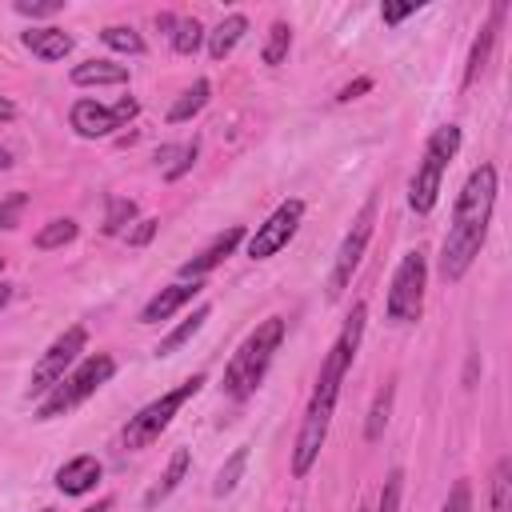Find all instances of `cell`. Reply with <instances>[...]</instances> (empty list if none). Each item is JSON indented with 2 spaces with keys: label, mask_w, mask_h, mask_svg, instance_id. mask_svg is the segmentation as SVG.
Here are the masks:
<instances>
[{
  "label": "cell",
  "mask_w": 512,
  "mask_h": 512,
  "mask_svg": "<svg viewBox=\"0 0 512 512\" xmlns=\"http://www.w3.org/2000/svg\"><path fill=\"white\" fill-rule=\"evenodd\" d=\"M244 240V228L240 224H232V228H224L220 236H212V244L204 248V252H196L192 260H184L180 264V280H200V276H208L216 264H224L232 252H236V244Z\"/></svg>",
  "instance_id": "obj_11"
},
{
  "label": "cell",
  "mask_w": 512,
  "mask_h": 512,
  "mask_svg": "<svg viewBox=\"0 0 512 512\" xmlns=\"http://www.w3.org/2000/svg\"><path fill=\"white\" fill-rule=\"evenodd\" d=\"M128 224H136V200H128V196H108L104 232H108V236H116V232H124Z\"/></svg>",
  "instance_id": "obj_29"
},
{
  "label": "cell",
  "mask_w": 512,
  "mask_h": 512,
  "mask_svg": "<svg viewBox=\"0 0 512 512\" xmlns=\"http://www.w3.org/2000/svg\"><path fill=\"white\" fill-rule=\"evenodd\" d=\"M20 40H24V48H28L32 56H40V60H64V56L72 52V36H68L64 28H56V24L28 28Z\"/></svg>",
  "instance_id": "obj_16"
},
{
  "label": "cell",
  "mask_w": 512,
  "mask_h": 512,
  "mask_svg": "<svg viewBox=\"0 0 512 512\" xmlns=\"http://www.w3.org/2000/svg\"><path fill=\"white\" fill-rule=\"evenodd\" d=\"M128 80V64H112V60H84L72 68V84L76 88H92V84H124Z\"/></svg>",
  "instance_id": "obj_19"
},
{
  "label": "cell",
  "mask_w": 512,
  "mask_h": 512,
  "mask_svg": "<svg viewBox=\"0 0 512 512\" xmlns=\"http://www.w3.org/2000/svg\"><path fill=\"white\" fill-rule=\"evenodd\" d=\"M4 168H12V152L0 144V172H4Z\"/></svg>",
  "instance_id": "obj_40"
},
{
  "label": "cell",
  "mask_w": 512,
  "mask_h": 512,
  "mask_svg": "<svg viewBox=\"0 0 512 512\" xmlns=\"http://www.w3.org/2000/svg\"><path fill=\"white\" fill-rule=\"evenodd\" d=\"M208 92H212V84H208V80H196V84H192V88H188V92H184V96H180V100L168 108V120H172V124L192 120V116H196V112L208 104Z\"/></svg>",
  "instance_id": "obj_22"
},
{
  "label": "cell",
  "mask_w": 512,
  "mask_h": 512,
  "mask_svg": "<svg viewBox=\"0 0 512 512\" xmlns=\"http://www.w3.org/2000/svg\"><path fill=\"white\" fill-rule=\"evenodd\" d=\"M492 204H496V168L480 164L464 180L456 208H452V224H448V236L440 248V276L444 280H460L472 268V260L480 256L484 236H488V220H492Z\"/></svg>",
  "instance_id": "obj_1"
},
{
  "label": "cell",
  "mask_w": 512,
  "mask_h": 512,
  "mask_svg": "<svg viewBox=\"0 0 512 512\" xmlns=\"http://www.w3.org/2000/svg\"><path fill=\"white\" fill-rule=\"evenodd\" d=\"M412 12H416V4H384V8H380L384 24H400V20H408Z\"/></svg>",
  "instance_id": "obj_36"
},
{
  "label": "cell",
  "mask_w": 512,
  "mask_h": 512,
  "mask_svg": "<svg viewBox=\"0 0 512 512\" xmlns=\"http://www.w3.org/2000/svg\"><path fill=\"white\" fill-rule=\"evenodd\" d=\"M440 512H472V484L468 480H456Z\"/></svg>",
  "instance_id": "obj_32"
},
{
  "label": "cell",
  "mask_w": 512,
  "mask_h": 512,
  "mask_svg": "<svg viewBox=\"0 0 512 512\" xmlns=\"http://www.w3.org/2000/svg\"><path fill=\"white\" fill-rule=\"evenodd\" d=\"M156 228H160V220H156V216H144V220H136V228H128L124 236H128L132 248H144V244L156 236Z\"/></svg>",
  "instance_id": "obj_34"
},
{
  "label": "cell",
  "mask_w": 512,
  "mask_h": 512,
  "mask_svg": "<svg viewBox=\"0 0 512 512\" xmlns=\"http://www.w3.org/2000/svg\"><path fill=\"white\" fill-rule=\"evenodd\" d=\"M200 40H204V24H200L196 16H184V20L172 24V48H176L180 56H192V52L200 48Z\"/></svg>",
  "instance_id": "obj_25"
},
{
  "label": "cell",
  "mask_w": 512,
  "mask_h": 512,
  "mask_svg": "<svg viewBox=\"0 0 512 512\" xmlns=\"http://www.w3.org/2000/svg\"><path fill=\"white\" fill-rule=\"evenodd\" d=\"M300 220H304V200L292 196V200L276 204V212H272L264 224H256V232L248 236V256H252V260H268V256H276L280 248H288V240L296 236Z\"/></svg>",
  "instance_id": "obj_10"
},
{
  "label": "cell",
  "mask_w": 512,
  "mask_h": 512,
  "mask_svg": "<svg viewBox=\"0 0 512 512\" xmlns=\"http://www.w3.org/2000/svg\"><path fill=\"white\" fill-rule=\"evenodd\" d=\"M84 344H88V332L80 328V324H72V328H64L52 344H48V352L40 356V364L32 368V380H28V396H48L72 368H76V360H80V352H84Z\"/></svg>",
  "instance_id": "obj_8"
},
{
  "label": "cell",
  "mask_w": 512,
  "mask_h": 512,
  "mask_svg": "<svg viewBox=\"0 0 512 512\" xmlns=\"http://www.w3.org/2000/svg\"><path fill=\"white\" fill-rule=\"evenodd\" d=\"M372 228H376V196L364 200V208L356 212L348 236L340 240V252H336V260H332L328 288H324L328 300H340V292L348 288V280H352V272H356V264H360V256H364V248H368V240H372Z\"/></svg>",
  "instance_id": "obj_9"
},
{
  "label": "cell",
  "mask_w": 512,
  "mask_h": 512,
  "mask_svg": "<svg viewBox=\"0 0 512 512\" xmlns=\"http://www.w3.org/2000/svg\"><path fill=\"white\" fill-rule=\"evenodd\" d=\"M60 8H64V0H16V12H20V16H32V20L56 16Z\"/></svg>",
  "instance_id": "obj_33"
},
{
  "label": "cell",
  "mask_w": 512,
  "mask_h": 512,
  "mask_svg": "<svg viewBox=\"0 0 512 512\" xmlns=\"http://www.w3.org/2000/svg\"><path fill=\"white\" fill-rule=\"evenodd\" d=\"M112 372H116V360L108 356V352H92V356H84L40 404H36V420H56V416H64V412H72L76 404H84L100 384H108L112 380Z\"/></svg>",
  "instance_id": "obj_5"
},
{
  "label": "cell",
  "mask_w": 512,
  "mask_h": 512,
  "mask_svg": "<svg viewBox=\"0 0 512 512\" xmlns=\"http://www.w3.org/2000/svg\"><path fill=\"white\" fill-rule=\"evenodd\" d=\"M68 120H72L76 136H84V140H100V136H112L120 128L116 112L104 108V104H96V100H76L72 112H68Z\"/></svg>",
  "instance_id": "obj_13"
},
{
  "label": "cell",
  "mask_w": 512,
  "mask_h": 512,
  "mask_svg": "<svg viewBox=\"0 0 512 512\" xmlns=\"http://www.w3.org/2000/svg\"><path fill=\"white\" fill-rule=\"evenodd\" d=\"M12 300V284H0V308Z\"/></svg>",
  "instance_id": "obj_41"
},
{
  "label": "cell",
  "mask_w": 512,
  "mask_h": 512,
  "mask_svg": "<svg viewBox=\"0 0 512 512\" xmlns=\"http://www.w3.org/2000/svg\"><path fill=\"white\" fill-rule=\"evenodd\" d=\"M208 316H212V308H208V304H200V308H196L188 320H180V324H176V328H172V332H168V336L156 344V356H172L180 344H188V340H192V336L204 328V320H208Z\"/></svg>",
  "instance_id": "obj_20"
},
{
  "label": "cell",
  "mask_w": 512,
  "mask_h": 512,
  "mask_svg": "<svg viewBox=\"0 0 512 512\" xmlns=\"http://www.w3.org/2000/svg\"><path fill=\"white\" fill-rule=\"evenodd\" d=\"M100 476H104V468H100L96 456H72L68 464L56 468V488L64 496H84V492H92L100 484Z\"/></svg>",
  "instance_id": "obj_15"
},
{
  "label": "cell",
  "mask_w": 512,
  "mask_h": 512,
  "mask_svg": "<svg viewBox=\"0 0 512 512\" xmlns=\"http://www.w3.org/2000/svg\"><path fill=\"white\" fill-rule=\"evenodd\" d=\"M100 40H104L112 52H124V56H140V52H144L140 32L128 28V24H108V28H100Z\"/></svg>",
  "instance_id": "obj_23"
},
{
  "label": "cell",
  "mask_w": 512,
  "mask_h": 512,
  "mask_svg": "<svg viewBox=\"0 0 512 512\" xmlns=\"http://www.w3.org/2000/svg\"><path fill=\"white\" fill-rule=\"evenodd\" d=\"M288 48H292V28L284 24V20H276L272 28H268V40H264V64H284V56H288Z\"/></svg>",
  "instance_id": "obj_28"
},
{
  "label": "cell",
  "mask_w": 512,
  "mask_h": 512,
  "mask_svg": "<svg viewBox=\"0 0 512 512\" xmlns=\"http://www.w3.org/2000/svg\"><path fill=\"white\" fill-rule=\"evenodd\" d=\"M456 148H460V128L456 124H444V128H436L428 136L424 156H420V164H416V172L408 180V208L412 212H420V216L432 212V204L440 196V184H444V168L456 156Z\"/></svg>",
  "instance_id": "obj_4"
},
{
  "label": "cell",
  "mask_w": 512,
  "mask_h": 512,
  "mask_svg": "<svg viewBox=\"0 0 512 512\" xmlns=\"http://www.w3.org/2000/svg\"><path fill=\"white\" fill-rule=\"evenodd\" d=\"M340 384L344 376L332 372V368H320L316 376V388H312V400H308V412H304V424L296 432V448H292V472L296 476H308L324 440H328V424H332V412H336V396H340Z\"/></svg>",
  "instance_id": "obj_3"
},
{
  "label": "cell",
  "mask_w": 512,
  "mask_h": 512,
  "mask_svg": "<svg viewBox=\"0 0 512 512\" xmlns=\"http://www.w3.org/2000/svg\"><path fill=\"white\" fill-rule=\"evenodd\" d=\"M244 464H248V448L240 444V448H236V452L224 460V468L216 472V484H212V492H216V496H228V492L240 484V476H244Z\"/></svg>",
  "instance_id": "obj_27"
},
{
  "label": "cell",
  "mask_w": 512,
  "mask_h": 512,
  "mask_svg": "<svg viewBox=\"0 0 512 512\" xmlns=\"http://www.w3.org/2000/svg\"><path fill=\"white\" fill-rule=\"evenodd\" d=\"M176 156H180V160L164 168V176H168V180H176V176H184V172H188V168L196 164V140H192V144H184V148H180Z\"/></svg>",
  "instance_id": "obj_35"
},
{
  "label": "cell",
  "mask_w": 512,
  "mask_h": 512,
  "mask_svg": "<svg viewBox=\"0 0 512 512\" xmlns=\"http://www.w3.org/2000/svg\"><path fill=\"white\" fill-rule=\"evenodd\" d=\"M76 220H48L40 232H36V248H44V252H52V248H64V244H72L76 240Z\"/></svg>",
  "instance_id": "obj_24"
},
{
  "label": "cell",
  "mask_w": 512,
  "mask_h": 512,
  "mask_svg": "<svg viewBox=\"0 0 512 512\" xmlns=\"http://www.w3.org/2000/svg\"><path fill=\"white\" fill-rule=\"evenodd\" d=\"M24 208H28V196L24 192H12L8 200H0V228H16Z\"/></svg>",
  "instance_id": "obj_31"
},
{
  "label": "cell",
  "mask_w": 512,
  "mask_h": 512,
  "mask_svg": "<svg viewBox=\"0 0 512 512\" xmlns=\"http://www.w3.org/2000/svg\"><path fill=\"white\" fill-rule=\"evenodd\" d=\"M200 384H204V372L180 380V384H176L172 392H164L160 400L144 404L136 416H128V424H124V432H120V444H124L128 452H140V448H148L152 440H160V432H164V428L172 424V416L200 392Z\"/></svg>",
  "instance_id": "obj_6"
},
{
  "label": "cell",
  "mask_w": 512,
  "mask_h": 512,
  "mask_svg": "<svg viewBox=\"0 0 512 512\" xmlns=\"http://www.w3.org/2000/svg\"><path fill=\"white\" fill-rule=\"evenodd\" d=\"M368 88H372V80H368V76H360V80H352L348 88H340V96H336V100H340V104H348V100H356V96H360V92H368Z\"/></svg>",
  "instance_id": "obj_37"
},
{
  "label": "cell",
  "mask_w": 512,
  "mask_h": 512,
  "mask_svg": "<svg viewBox=\"0 0 512 512\" xmlns=\"http://www.w3.org/2000/svg\"><path fill=\"white\" fill-rule=\"evenodd\" d=\"M40 512H56V508H40Z\"/></svg>",
  "instance_id": "obj_42"
},
{
  "label": "cell",
  "mask_w": 512,
  "mask_h": 512,
  "mask_svg": "<svg viewBox=\"0 0 512 512\" xmlns=\"http://www.w3.org/2000/svg\"><path fill=\"white\" fill-rule=\"evenodd\" d=\"M504 12H508V4H492L488 24H484V28H480V36L472 40V52H468V64H464V88H468V84H476V76L488 68L492 48H496V36H500V20H504Z\"/></svg>",
  "instance_id": "obj_14"
},
{
  "label": "cell",
  "mask_w": 512,
  "mask_h": 512,
  "mask_svg": "<svg viewBox=\"0 0 512 512\" xmlns=\"http://www.w3.org/2000/svg\"><path fill=\"white\" fill-rule=\"evenodd\" d=\"M0 268H4V256H0Z\"/></svg>",
  "instance_id": "obj_43"
},
{
  "label": "cell",
  "mask_w": 512,
  "mask_h": 512,
  "mask_svg": "<svg viewBox=\"0 0 512 512\" xmlns=\"http://www.w3.org/2000/svg\"><path fill=\"white\" fill-rule=\"evenodd\" d=\"M400 492H404V468H392V472L384 476V488H380L376 512H400Z\"/></svg>",
  "instance_id": "obj_30"
},
{
  "label": "cell",
  "mask_w": 512,
  "mask_h": 512,
  "mask_svg": "<svg viewBox=\"0 0 512 512\" xmlns=\"http://www.w3.org/2000/svg\"><path fill=\"white\" fill-rule=\"evenodd\" d=\"M200 296V284L196 280H180V284H168L160 288L144 308H140V324H164L172 312H180L184 304H192Z\"/></svg>",
  "instance_id": "obj_12"
},
{
  "label": "cell",
  "mask_w": 512,
  "mask_h": 512,
  "mask_svg": "<svg viewBox=\"0 0 512 512\" xmlns=\"http://www.w3.org/2000/svg\"><path fill=\"white\" fill-rule=\"evenodd\" d=\"M244 32H248V16H240V12L224 16V20L208 32V56H212V60H224V56L244 40Z\"/></svg>",
  "instance_id": "obj_18"
},
{
  "label": "cell",
  "mask_w": 512,
  "mask_h": 512,
  "mask_svg": "<svg viewBox=\"0 0 512 512\" xmlns=\"http://www.w3.org/2000/svg\"><path fill=\"white\" fill-rule=\"evenodd\" d=\"M112 112H116V120H120V124H124V120H132V116H136V100H132V96H120V100H116V108H112Z\"/></svg>",
  "instance_id": "obj_38"
},
{
  "label": "cell",
  "mask_w": 512,
  "mask_h": 512,
  "mask_svg": "<svg viewBox=\"0 0 512 512\" xmlns=\"http://www.w3.org/2000/svg\"><path fill=\"white\" fill-rule=\"evenodd\" d=\"M188 464H192L188 448H176V452H172V460H168V468H164V476L144 492V508H156L160 500H168V496L180 488V480L188 476Z\"/></svg>",
  "instance_id": "obj_17"
},
{
  "label": "cell",
  "mask_w": 512,
  "mask_h": 512,
  "mask_svg": "<svg viewBox=\"0 0 512 512\" xmlns=\"http://www.w3.org/2000/svg\"><path fill=\"white\" fill-rule=\"evenodd\" d=\"M360 512H364V508H360Z\"/></svg>",
  "instance_id": "obj_44"
},
{
  "label": "cell",
  "mask_w": 512,
  "mask_h": 512,
  "mask_svg": "<svg viewBox=\"0 0 512 512\" xmlns=\"http://www.w3.org/2000/svg\"><path fill=\"white\" fill-rule=\"evenodd\" d=\"M280 340H284V320L280 316H268L256 332H248V340L232 352V360L224 368V392L232 400H248L260 388V380H264V372H268Z\"/></svg>",
  "instance_id": "obj_2"
},
{
  "label": "cell",
  "mask_w": 512,
  "mask_h": 512,
  "mask_svg": "<svg viewBox=\"0 0 512 512\" xmlns=\"http://www.w3.org/2000/svg\"><path fill=\"white\" fill-rule=\"evenodd\" d=\"M12 116H16V108L8 100H0V120H12Z\"/></svg>",
  "instance_id": "obj_39"
},
{
  "label": "cell",
  "mask_w": 512,
  "mask_h": 512,
  "mask_svg": "<svg viewBox=\"0 0 512 512\" xmlns=\"http://www.w3.org/2000/svg\"><path fill=\"white\" fill-rule=\"evenodd\" d=\"M388 412H392V384H384L372 400V412H368V424H364V440H380L384 436V424H388Z\"/></svg>",
  "instance_id": "obj_26"
},
{
  "label": "cell",
  "mask_w": 512,
  "mask_h": 512,
  "mask_svg": "<svg viewBox=\"0 0 512 512\" xmlns=\"http://www.w3.org/2000/svg\"><path fill=\"white\" fill-rule=\"evenodd\" d=\"M488 508H492V512H512V460H508V456H500L496 468H492Z\"/></svg>",
  "instance_id": "obj_21"
},
{
  "label": "cell",
  "mask_w": 512,
  "mask_h": 512,
  "mask_svg": "<svg viewBox=\"0 0 512 512\" xmlns=\"http://www.w3.org/2000/svg\"><path fill=\"white\" fill-rule=\"evenodd\" d=\"M424 280H428V260H424V252H404V260H400L396 272H392L388 300H384L392 324H412V320H420V308H424Z\"/></svg>",
  "instance_id": "obj_7"
}]
</instances>
